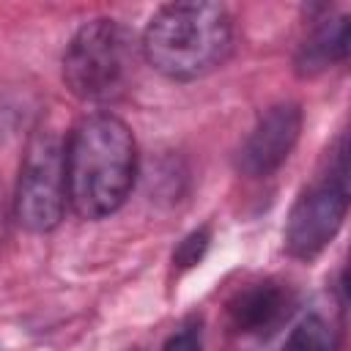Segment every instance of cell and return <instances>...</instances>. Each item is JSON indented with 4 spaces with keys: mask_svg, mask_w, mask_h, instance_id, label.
Returning a JSON list of instances; mask_svg holds the SVG:
<instances>
[{
    "mask_svg": "<svg viewBox=\"0 0 351 351\" xmlns=\"http://www.w3.org/2000/svg\"><path fill=\"white\" fill-rule=\"evenodd\" d=\"M63 151L66 195L74 214L101 219L118 211L137 176V143L132 129L110 112H96L71 129Z\"/></svg>",
    "mask_w": 351,
    "mask_h": 351,
    "instance_id": "cell-1",
    "label": "cell"
},
{
    "mask_svg": "<svg viewBox=\"0 0 351 351\" xmlns=\"http://www.w3.org/2000/svg\"><path fill=\"white\" fill-rule=\"evenodd\" d=\"M233 49V19L219 3L162 5L143 30L140 52L170 80H197L228 60Z\"/></svg>",
    "mask_w": 351,
    "mask_h": 351,
    "instance_id": "cell-2",
    "label": "cell"
},
{
    "mask_svg": "<svg viewBox=\"0 0 351 351\" xmlns=\"http://www.w3.org/2000/svg\"><path fill=\"white\" fill-rule=\"evenodd\" d=\"M137 55L140 41L121 22H85L66 47L63 82L82 101H115L134 80Z\"/></svg>",
    "mask_w": 351,
    "mask_h": 351,
    "instance_id": "cell-3",
    "label": "cell"
},
{
    "mask_svg": "<svg viewBox=\"0 0 351 351\" xmlns=\"http://www.w3.org/2000/svg\"><path fill=\"white\" fill-rule=\"evenodd\" d=\"M348 208V156L340 134L329 151L326 170L296 197L285 219V250L293 258H315L340 230Z\"/></svg>",
    "mask_w": 351,
    "mask_h": 351,
    "instance_id": "cell-4",
    "label": "cell"
},
{
    "mask_svg": "<svg viewBox=\"0 0 351 351\" xmlns=\"http://www.w3.org/2000/svg\"><path fill=\"white\" fill-rule=\"evenodd\" d=\"M69 195H66V151L63 140L52 129H38L25 148L14 214L16 222L30 233H47L63 219Z\"/></svg>",
    "mask_w": 351,
    "mask_h": 351,
    "instance_id": "cell-5",
    "label": "cell"
},
{
    "mask_svg": "<svg viewBox=\"0 0 351 351\" xmlns=\"http://www.w3.org/2000/svg\"><path fill=\"white\" fill-rule=\"evenodd\" d=\"M299 132H302L299 104L280 101L269 107L239 148V156H236L239 173H244L247 178H263L274 173L291 156L299 140Z\"/></svg>",
    "mask_w": 351,
    "mask_h": 351,
    "instance_id": "cell-6",
    "label": "cell"
},
{
    "mask_svg": "<svg viewBox=\"0 0 351 351\" xmlns=\"http://www.w3.org/2000/svg\"><path fill=\"white\" fill-rule=\"evenodd\" d=\"M288 304H291V296L280 282H274V280L252 282L230 299V304H228L230 326L236 332H247V335L269 332L271 326H277L282 321V315L288 313Z\"/></svg>",
    "mask_w": 351,
    "mask_h": 351,
    "instance_id": "cell-7",
    "label": "cell"
},
{
    "mask_svg": "<svg viewBox=\"0 0 351 351\" xmlns=\"http://www.w3.org/2000/svg\"><path fill=\"white\" fill-rule=\"evenodd\" d=\"M348 41H351V27H348V16H337V19H324L318 22L307 38L299 44L296 52V71L302 77H313L321 74L324 69L346 60L348 55Z\"/></svg>",
    "mask_w": 351,
    "mask_h": 351,
    "instance_id": "cell-8",
    "label": "cell"
},
{
    "mask_svg": "<svg viewBox=\"0 0 351 351\" xmlns=\"http://www.w3.org/2000/svg\"><path fill=\"white\" fill-rule=\"evenodd\" d=\"M332 348L335 343L326 321L318 315H307L302 324H296V329L288 335L280 351H332Z\"/></svg>",
    "mask_w": 351,
    "mask_h": 351,
    "instance_id": "cell-9",
    "label": "cell"
},
{
    "mask_svg": "<svg viewBox=\"0 0 351 351\" xmlns=\"http://www.w3.org/2000/svg\"><path fill=\"white\" fill-rule=\"evenodd\" d=\"M206 247H208V230H206V228H200V230L189 233V236L178 244V250H176V255H173V261H176L181 269L195 266V263L203 258Z\"/></svg>",
    "mask_w": 351,
    "mask_h": 351,
    "instance_id": "cell-10",
    "label": "cell"
},
{
    "mask_svg": "<svg viewBox=\"0 0 351 351\" xmlns=\"http://www.w3.org/2000/svg\"><path fill=\"white\" fill-rule=\"evenodd\" d=\"M200 346H203V329H200V318H197V321L184 324V326L162 346V351H200Z\"/></svg>",
    "mask_w": 351,
    "mask_h": 351,
    "instance_id": "cell-11",
    "label": "cell"
},
{
    "mask_svg": "<svg viewBox=\"0 0 351 351\" xmlns=\"http://www.w3.org/2000/svg\"><path fill=\"white\" fill-rule=\"evenodd\" d=\"M5 228H8V214H5V197L0 189V241L5 239Z\"/></svg>",
    "mask_w": 351,
    "mask_h": 351,
    "instance_id": "cell-12",
    "label": "cell"
}]
</instances>
